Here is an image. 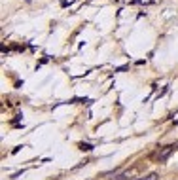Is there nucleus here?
<instances>
[{"label":"nucleus","mask_w":178,"mask_h":180,"mask_svg":"<svg viewBox=\"0 0 178 180\" xmlns=\"http://www.w3.org/2000/svg\"><path fill=\"white\" fill-rule=\"evenodd\" d=\"M174 148H176V144H171V146H163V148L159 150V154H157V159H159V163L167 161V159H169V156L174 152Z\"/></svg>","instance_id":"obj_1"},{"label":"nucleus","mask_w":178,"mask_h":180,"mask_svg":"<svg viewBox=\"0 0 178 180\" xmlns=\"http://www.w3.org/2000/svg\"><path fill=\"white\" fill-rule=\"evenodd\" d=\"M159 176H157V173H150V175H146V176H142V178H138V180H157Z\"/></svg>","instance_id":"obj_2"},{"label":"nucleus","mask_w":178,"mask_h":180,"mask_svg":"<svg viewBox=\"0 0 178 180\" xmlns=\"http://www.w3.org/2000/svg\"><path fill=\"white\" fill-rule=\"evenodd\" d=\"M80 148L82 150H91V144H80Z\"/></svg>","instance_id":"obj_3"},{"label":"nucleus","mask_w":178,"mask_h":180,"mask_svg":"<svg viewBox=\"0 0 178 180\" xmlns=\"http://www.w3.org/2000/svg\"><path fill=\"white\" fill-rule=\"evenodd\" d=\"M176 148H178V144H176Z\"/></svg>","instance_id":"obj_4"}]
</instances>
